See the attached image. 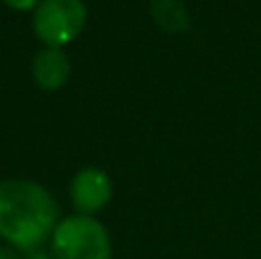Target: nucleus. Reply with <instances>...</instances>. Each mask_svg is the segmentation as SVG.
Returning <instances> with one entry per match:
<instances>
[{"mask_svg": "<svg viewBox=\"0 0 261 259\" xmlns=\"http://www.w3.org/2000/svg\"><path fill=\"white\" fill-rule=\"evenodd\" d=\"M51 254L54 259H112V239L99 219L74 214L59 221Z\"/></svg>", "mask_w": 261, "mask_h": 259, "instance_id": "f03ea898", "label": "nucleus"}, {"mask_svg": "<svg viewBox=\"0 0 261 259\" xmlns=\"http://www.w3.org/2000/svg\"><path fill=\"white\" fill-rule=\"evenodd\" d=\"M8 8H13V10H31V8H38L41 5V0H3Z\"/></svg>", "mask_w": 261, "mask_h": 259, "instance_id": "0eeeda50", "label": "nucleus"}, {"mask_svg": "<svg viewBox=\"0 0 261 259\" xmlns=\"http://www.w3.org/2000/svg\"><path fill=\"white\" fill-rule=\"evenodd\" d=\"M59 203L48 188L31 178L0 180V239L15 252H33L59 226Z\"/></svg>", "mask_w": 261, "mask_h": 259, "instance_id": "f257e3e1", "label": "nucleus"}, {"mask_svg": "<svg viewBox=\"0 0 261 259\" xmlns=\"http://www.w3.org/2000/svg\"><path fill=\"white\" fill-rule=\"evenodd\" d=\"M87 26V5L84 0H41L33 13V31L41 43L64 49Z\"/></svg>", "mask_w": 261, "mask_h": 259, "instance_id": "7ed1b4c3", "label": "nucleus"}, {"mask_svg": "<svg viewBox=\"0 0 261 259\" xmlns=\"http://www.w3.org/2000/svg\"><path fill=\"white\" fill-rule=\"evenodd\" d=\"M23 259H54V254H51V252H43V247H41V249L25 252V254H23Z\"/></svg>", "mask_w": 261, "mask_h": 259, "instance_id": "6e6552de", "label": "nucleus"}, {"mask_svg": "<svg viewBox=\"0 0 261 259\" xmlns=\"http://www.w3.org/2000/svg\"><path fill=\"white\" fill-rule=\"evenodd\" d=\"M31 74H33V82H36L38 89H43V91H59L61 86L69 82V77H71L69 56L64 54V49L46 46V49H41L33 56Z\"/></svg>", "mask_w": 261, "mask_h": 259, "instance_id": "39448f33", "label": "nucleus"}, {"mask_svg": "<svg viewBox=\"0 0 261 259\" xmlns=\"http://www.w3.org/2000/svg\"><path fill=\"white\" fill-rule=\"evenodd\" d=\"M0 259H23L13 247H0Z\"/></svg>", "mask_w": 261, "mask_h": 259, "instance_id": "1a4fd4ad", "label": "nucleus"}, {"mask_svg": "<svg viewBox=\"0 0 261 259\" xmlns=\"http://www.w3.org/2000/svg\"><path fill=\"white\" fill-rule=\"evenodd\" d=\"M150 13L155 18V23L168 31V33H182L188 31V10L180 0H152L150 3Z\"/></svg>", "mask_w": 261, "mask_h": 259, "instance_id": "423d86ee", "label": "nucleus"}, {"mask_svg": "<svg viewBox=\"0 0 261 259\" xmlns=\"http://www.w3.org/2000/svg\"><path fill=\"white\" fill-rule=\"evenodd\" d=\"M112 193H114V185H112L109 173L94 168V166L82 168L71 178V185H69L71 203H74L76 214H84V216L99 214L112 201Z\"/></svg>", "mask_w": 261, "mask_h": 259, "instance_id": "20e7f679", "label": "nucleus"}]
</instances>
